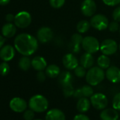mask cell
Wrapping results in <instances>:
<instances>
[{
    "mask_svg": "<svg viewBox=\"0 0 120 120\" xmlns=\"http://www.w3.org/2000/svg\"><path fill=\"white\" fill-rule=\"evenodd\" d=\"M31 65V60L28 56H23L18 62V67L23 71H27L30 69Z\"/></svg>",
    "mask_w": 120,
    "mask_h": 120,
    "instance_id": "cell-27",
    "label": "cell"
},
{
    "mask_svg": "<svg viewBox=\"0 0 120 120\" xmlns=\"http://www.w3.org/2000/svg\"><path fill=\"white\" fill-rule=\"evenodd\" d=\"M46 73L44 72L43 71H38V72L37 73L36 77L37 79L40 82H45V80L46 79Z\"/></svg>",
    "mask_w": 120,
    "mask_h": 120,
    "instance_id": "cell-37",
    "label": "cell"
},
{
    "mask_svg": "<svg viewBox=\"0 0 120 120\" xmlns=\"http://www.w3.org/2000/svg\"><path fill=\"white\" fill-rule=\"evenodd\" d=\"M94 94L93 89L91 87V85H85L83 86L81 88L76 89L73 96L78 100L83 97L86 98H91Z\"/></svg>",
    "mask_w": 120,
    "mask_h": 120,
    "instance_id": "cell-15",
    "label": "cell"
},
{
    "mask_svg": "<svg viewBox=\"0 0 120 120\" xmlns=\"http://www.w3.org/2000/svg\"><path fill=\"white\" fill-rule=\"evenodd\" d=\"M53 31L49 27H42L37 32V39L38 41L45 44L50 41L53 38Z\"/></svg>",
    "mask_w": 120,
    "mask_h": 120,
    "instance_id": "cell-10",
    "label": "cell"
},
{
    "mask_svg": "<svg viewBox=\"0 0 120 120\" xmlns=\"http://www.w3.org/2000/svg\"><path fill=\"white\" fill-rule=\"evenodd\" d=\"M35 117V112L30 110H26L23 113V119L25 120H33Z\"/></svg>",
    "mask_w": 120,
    "mask_h": 120,
    "instance_id": "cell-34",
    "label": "cell"
},
{
    "mask_svg": "<svg viewBox=\"0 0 120 120\" xmlns=\"http://www.w3.org/2000/svg\"><path fill=\"white\" fill-rule=\"evenodd\" d=\"M74 75L79 78H83L84 77H86L87 71L86 69L85 68H83V66H81V65H79L78 67H76L74 70Z\"/></svg>",
    "mask_w": 120,
    "mask_h": 120,
    "instance_id": "cell-28",
    "label": "cell"
},
{
    "mask_svg": "<svg viewBox=\"0 0 120 120\" xmlns=\"http://www.w3.org/2000/svg\"><path fill=\"white\" fill-rule=\"evenodd\" d=\"M32 17L27 11H21L15 15L14 23L15 25L19 28H25L28 27L30 25Z\"/></svg>",
    "mask_w": 120,
    "mask_h": 120,
    "instance_id": "cell-8",
    "label": "cell"
},
{
    "mask_svg": "<svg viewBox=\"0 0 120 120\" xmlns=\"http://www.w3.org/2000/svg\"><path fill=\"white\" fill-rule=\"evenodd\" d=\"M45 120H66V116L61 110L53 108L47 112Z\"/></svg>",
    "mask_w": 120,
    "mask_h": 120,
    "instance_id": "cell-18",
    "label": "cell"
},
{
    "mask_svg": "<svg viewBox=\"0 0 120 120\" xmlns=\"http://www.w3.org/2000/svg\"><path fill=\"white\" fill-rule=\"evenodd\" d=\"M101 120H118L119 113L118 111L112 108H105L102 110L100 115Z\"/></svg>",
    "mask_w": 120,
    "mask_h": 120,
    "instance_id": "cell-17",
    "label": "cell"
},
{
    "mask_svg": "<svg viewBox=\"0 0 120 120\" xmlns=\"http://www.w3.org/2000/svg\"><path fill=\"white\" fill-rule=\"evenodd\" d=\"M91 26V23L89 21H88L86 20H82L77 23L76 30L79 33L83 34V33L87 32L89 30Z\"/></svg>",
    "mask_w": 120,
    "mask_h": 120,
    "instance_id": "cell-26",
    "label": "cell"
},
{
    "mask_svg": "<svg viewBox=\"0 0 120 120\" xmlns=\"http://www.w3.org/2000/svg\"><path fill=\"white\" fill-rule=\"evenodd\" d=\"M62 91H63V94L66 98L73 96L74 91H75V90L73 87V84L62 87Z\"/></svg>",
    "mask_w": 120,
    "mask_h": 120,
    "instance_id": "cell-29",
    "label": "cell"
},
{
    "mask_svg": "<svg viewBox=\"0 0 120 120\" xmlns=\"http://www.w3.org/2000/svg\"><path fill=\"white\" fill-rule=\"evenodd\" d=\"M16 32V26L11 22H7L4 24L1 28V33L4 37L11 38L15 35Z\"/></svg>",
    "mask_w": 120,
    "mask_h": 120,
    "instance_id": "cell-23",
    "label": "cell"
},
{
    "mask_svg": "<svg viewBox=\"0 0 120 120\" xmlns=\"http://www.w3.org/2000/svg\"><path fill=\"white\" fill-rule=\"evenodd\" d=\"M97 11V5L94 0H83L81 5V11L86 17H92Z\"/></svg>",
    "mask_w": 120,
    "mask_h": 120,
    "instance_id": "cell-9",
    "label": "cell"
},
{
    "mask_svg": "<svg viewBox=\"0 0 120 120\" xmlns=\"http://www.w3.org/2000/svg\"><path fill=\"white\" fill-rule=\"evenodd\" d=\"M83 36L80 33H75L71 37L69 48L72 53H78L81 51V46L83 41Z\"/></svg>",
    "mask_w": 120,
    "mask_h": 120,
    "instance_id": "cell-13",
    "label": "cell"
},
{
    "mask_svg": "<svg viewBox=\"0 0 120 120\" xmlns=\"http://www.w3.org/2000/svg\"><path fill=\"white\" fill-rule=\"evenodd\" d=\"M105 77L112 83L120 82V68L117 66H110L105 72Z\"/></svg>",
    "mask_w": 120,
    "mask_h": 120,
    "instance_id": "cell-14",
    "label": "cell"
},
{
    "mask_svg": "<svg viewBox=\"0 0 120 120\" xmlns=\"http://www.w3.org/2000/svg\"><path fill=\"white\" fill-rule=\"evenodd\" d=\"M32 67L37 71H43L47 67L46 60L42 56H35L31 60Z\"/></svg>",
    "mask_w": 120,
    "mask_h": 120,
    "instance_id": "cell-21",
    "label": "cell"
},
{
    "mask_svg": "<svg viewBox=\"0 0 120 120\" xmlns=\"http://www.w3.org/2000/svg\"><path fill=\"white\" fill-rule=\"evenodd\" d=\"M10 71V67H9V65L4 61L3 63H1L0 64V75H2V76H6L8 74Z\"/></svg>",
    "mask_w": 120,
    "mask_h": 120,
    "instance_id": "cell-30",
    "label": "cell"
},
{
    "mask_svg": "<svg viewBox=\"0 0 120 120\" xmlns=\"http://www.w3.org/2000/svg\"><path fill=\"white\" fill-rule=\"evenodd\" d=\"M112 18L114 20L120 22V6H117V8H115L112 13Z\"/></svg>",
    "mask_w": 120,
    "mask_h": 120,
    "instance_id": "cell-35",
    "label": "cell"
},
{
    "mask_svg": "<svg viewBox=\"0 0 120 120\" xmlns=\"http://www.w3.org/2000/svg\"><path fill=\"white\" fill-rule=\"evenodd\" d=\"M74 120H91L90 118L84 115L83 113H81V114H78L76 115L74 117Z\"/></svg>",
    "mask_w": 120,
    "mask_h": 120,
    "instance_id": "cell-38",
    "label": "cell"
},
{
    "mask_svg": "<svg viewBox=\"0 0 120 120\" xmlns=\"http://www.w3.org/2000/svg\"><path fill=\"white\" fill-rule=\"evenodd\" d=\"M112 108L117 111H120V92L115 94L112 99Z\"/></svg>",
    "mask_w": 120,
    "mask_h": 120,
    "instance_id": "cell-32",
    "label": "cell"
},
{
    "mask_svg": "<svg viewBox=\"0 0 120 120\" xmlns=\"http://www.w3.org/2000/svg\"><path fill=\"white\" fill-rule=\"evenodd\" d=\"M46 75L50 78H57L61 73V70L59 66L55 64L48 65L45 69Z\"/></svg>",
    "mask_w": 120,
    "mask_h": 120,
    "instance_id": "cell-24",
    "label": "cell"
},
{
    "mask_svg": "<svg viewBox=\"0 0 120 120\" xmlns=\"http://www.w3.org/2000/svg\"><path fill=\"white\" fill-rule=\"evenodd\" d=\"M119 49H120V45H119Z\"/></svg>",
    "mask_w": 120,
    "mask_h": 120,
    "instance_id": "cell-42",
    "label": "cell"
},
{
    "mask_svg": "<svg viewBox=\"0 0 120 120\" xmlns=\"http://www.w3.org/2000/svg\"><path fill=\"white\" fill-rule=\"evenodd\" d=\"M14 46L19 53L25 56H29L37 51L38 40L30 34H20L15 38Z\"/></svg>",
    "mask_w": 120,
    "mask_h": 120,
    "instance_id": "cell-1",
    "label": "cell"
},
{
    "mask_svg": "<svg viewBox=\"0 0 120 120\" xmlns=\"http://www.w3.org/2000/svg\"><path fill=\"white\" fill-rule=\"evenodd\" d=\"M120 25L119 22L117 21H115V20H113L112 22H110L109 23V25H108V30L112 32H116L117 31L120 30Z\"/></svg>",
    "mask_w": 120,
    "mask_h": 120,
    "instance_id": "cell-33",
    "label": "cell"
},
{
    "mask_svg": "<svg viewBox=\"0 0 120 120\" xmlns=\"http://www.w3.org/2000/svg\"><path fill=\"white\" fill-rule=\"evenodd\" d=\"M90 23L93 28L98 31H103L108 28L110 22L106 15L101 13H98L95 14L91 17Z\"/></svg>",
    "mask_w": 120,
    "mask_h": 120,
    "instance_id": "cell-5",
    "label": "cell"
},
{
    "mask_svg": "<svg viewBox=\"0 0 120 120\" xmlns=\"http://www.w3.org/2000/svg\"><path fill=\"white\" fill-rule=\"evenodd\" d=\"M9 2H10V0H0V5L5 6V5H7Z\"/></svg>",
    "mask_w": 120,
    "mask_h": 120,
    "instance_id": "cell-41",
    "label": "cell"
},
{
    "mask_svg": "<svg viewBox=\"0 0 120 120\" xmlns=\"http://www.w3.org/2000/svg\"><path fill=\"white\" fill-rule=\"evenodd\" d=\"M4 43H5V38L3 36L0 35V49H1L4 46Z\"/></svg>",
    "mask_w": 120,
    "mask_h": 120,
    "instance_id": "cell-40",
    "label": "cell"
},
{
    "mask_svg": "<svg viewBox=\"0 0 120 120\" xmlns=\"http://www.w3.org/2000/svg\"><path fill=\"white\" fill-rule=\"evenodd\" d=\"M81 46L86 52L93 54L100 50V44L95 37L86 36L83 39Z\"/></svg>",
    "mask_w": 120,
    "mask_h": 120,
    "instance_id": "cell-4",
    "label": "cell"
},
{
    "mask_svg": "<svg viewBox=\"0 0 120 120\" xmlns=\"http://www.w3.org/2000/svg\"><path fill=\"white\" fill-rule=\"evenodd\" d=\"M66 0H49L50 5L54 8H60L64 4Z\"/></svg>",
    "mask_w": 120,
    "mask_h": 120,
    "instance_id": "cell-31",
    "label": "cell"
},
{
    "mask_svg": "<svg viewBox=\"0 0 120 120\" xmlns=\"http://www.w3.org/2000/svg\"><path fill=\"white\" fill-rule=\"evenodd\" d=\"M10 108L16 112H23L27 109L28 104L26 101L19 97L13 98L9 103Z\"/></svg>",
    "mask_w": 120,
    "mask_h": 120,
    "instance_id": "cell-12",
    "label": "cell"
},
{
    "mask_svg": "<svg viewBox=\"0 0 120 120\" xmlns=\"http://www.w3.org/2000/svg\"><path fill=\"white\" fill-rule=\"evenodd\" d=\"M105 77V72L98 66H93L88 69L86 75L87 83L91 86L100 84Z\"/></svg>",
    "mask_w": 120,
    "mask_h": 120,
    "instance_id": "cell-2",
    "label": "cell"
},
{
    "mask_svg": "<svg viewBox=\"0 0 120 120\" xmlns=\"http://www.w3.org/2000/svg\"><path fill=\"white\" fill-rule=\"evenodd\" d=\"M110 63H111V61L108 56H106L104 54L100 56L97 59L98 66L102 68L103 70H107L110 66Z\"/></svg>",
    "mask_w": 120,
    "mask_h": 120,
    "instance_id": "cell-25",
    "label": "cell"
},
{
    "mask_svg": "<svg viewBox=\"0 0 120 120\" xmlns=\"http://www.w3.org/2000/svg\"><path fill=\"white\" fill-rule=\"evenodd\" d=\"M120 120V119H119V120Z\"/></svg>",
    "mask_w": 120,
    "mask_h": 120,
    "instance_id": "cell-45",
    "label": "cell"
},
{
    "mask_svg": "<svg viewBox=\"0 0 120 120\" xmlns=\"http://www.w3.org/2000/svg\"><path fill=\"white\" fill-rule=\"evenodd\" d=\"M103 2L108 6H115L120 4V0H102Z\"/></svg>",
    "mask_w": 120,
    "mask_h": 120,
    "instance_id": "cell-36",
    "label": "cell"
},
{
    "mask_svg": "<svg viewBox=\"0 0 120 120\" xmlns=\"http://www.w3.org/2000/svg\"><path fill=\"white\" fill-rule=\"evenodd\" d=\"M6 20L8 22H14L15 20V15L11 14V13H8L6 15Z\"/></svg>",
    "mask_w": 120,
    "mask_h": 120,
    "instance_id": "cell-39",
    "label": "cell"
},
{
    "mask_svg": "<svg viewBox=\"0 0 120 120\" xmlns=\"http://www.w3.org/2000/svg\"><path fill=\"white\" fill-rule=\"evenodd\" d=\"M40 120V119H38V120Z\"/></svg>",
    "mask_w": 120,
    "mask_h": 120,
    "instance_id": "cell-43",
    "label": "cell"
},
{
    "mask_svg": "<svg viewBox=\"0 0 120 120\" xmlns=\"http://www.w3.org/2000/svg\"><path fill=\"white\" fill-rule=\"evenodd\" d=\"M74 77L72 74L69 71H64L60 73L58 77L59 84L62 87H64L73 84Z\"/></svg>",
    "mask_w": 120,
    "mask_h": 120,
    "instance_id": "cell-19",
    "label": "cell"
},
{
    "mask_svg": "<svg viewBox=\"0 0 120 120\" xmlns=\"http://www.w3.org/2000/svg\"><path fill=\"white\" fill-rule=\"evenodd\" d=\"M62 63L64 67L68 70H74L79 65V60L72 53H69L64 56L62 58Z\"/></svg>",
    "mask_w": 120,
    "mask_h": 120,
    "instance_id": "cell-11",
    "label": "cell"
},
{
    "mask_svg": "<svg viewBox=\"0 0 120 120\" xmlns=\"http://www.w3.org/2000/svg\"><path fill=\"white\" fill-rule=\"evenodd\" d=\"M94 63H95V58L92 53L86 52L81 56L80 64L86 69H90L91 68L93 67Z\"/></svg>",
    "mask_w": 120,
    "mask_h": 120,
    "instance_id": "cell-20",
    "label": "cell"
},
{
    "mask_svg": "<svg viewBox=\"0 0 120 120\" xmlns=\"http://www.w3.org/2000/svg\"><path fill=\"white\" fill-rule=\"evenodd\" d=\"M91 105V101L86 97L79 98L76 103V108L78 111L81 113H85L90 110Z\"/></svg>",
    "mask_w": 120,
    "mask_h": 120,
    "instance_id": "cell-22",
    "label": "cell"
},
{
    "mask_svg": "<svg viewBox=\"0 0 120 120\" xmlns=\"http://www.w3.org/2000/svg\"><path fill=\"white\" fill-rule=\"evenodd\" d=\"M90 101L91 105L98 110H103L107 108L108 105V99L107 96L102 93L94 94L90 98Z\"/></svg>",
    "mask_w": 120,
    "mask_h": 120,
    "instance_id": "cell-7",
    "label": "cell"
},
{
    "mask_svg": "<svg viewBox=\"0 0 120 120\" xmlns=\"http://www.w3.org/2000/svg\"><path fill=\"white\" fill-rule=\"evenodd\" d=\"M118 49V44L112 39H105L100 43V51L103 54L108 56L115 54L117 51Z\"/></svg>",
    "mask_w": 120,
    "mask_h": 120,
    "instance_id": "cell-6",
    "label": "cell"
},
{
    "mask_svg": "<svg viewBox=\"0 0 120 120\" xmlns=\"http://www.w3.org/2000/svg\"><path fill=\"white\" fill-rule=\"evenodd\" d=\"M15 56V49L11 45L4 46L0 49V58L3 61L8 62L13 58Z\"/></svg>",
    "mask_w": 120,
    "mask_h": 120,
    "instance_id": "cell-16",
    "label": "cell"
},
{
    "mask_svg": "<svg viewBox=\"0 0 120 120\" xmlns=\"http://www.w3.org/2000/svg\"><path fill=\"white\" fill-rule=\"evenodd\" d=\"M30 109L33 110L35 112H44L49 107V102L47 99L42 95H35L32 96L28 103Z\"/></svg>",
    "mask_w": 120,
    "mask_h": 120,
    "instance_id": "cell-3",
    "label": "cell"
},
{
    "mask_svg": "<svg viewBox=\"0 0 120 120\" xmlns=\"http://www.w3.org/2000/svg\"></svg>",
    "mask_w": 120,
    "mask_h": 120,
    "instance_id": "cell-44",
    "label": "cell"
}]
</instances>
